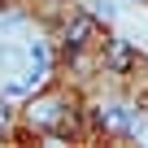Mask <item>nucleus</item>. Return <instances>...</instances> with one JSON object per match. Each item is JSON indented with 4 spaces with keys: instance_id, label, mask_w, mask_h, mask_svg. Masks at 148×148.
I'll return each mask as SVG.
<instances>
[{
    "instance_id": "f257e3e1",
    "label": "nucleus",
    "mask_w": 148,
    "mask_h": 148,
    "mask_svg": "<svg viewBox=\"0 0 148 148\" xmlns=\"http://www.w3.org/2000/svg\"><path fill=\"white\" fill-rule=\"evenodd\" d=\"M31 122H39V126H61V122H65V105H61V100H39V105L31 109Z\"/></svg>"
},
{
    "instance_id": "f03ea898",
    "label": "nucleus",
    "mask_w": 148,
    "mask_h": 148,
    "mask_svg": "<svg viewBox=\"0 0 148 148\" xmlns=\"http://www.w3.org/2000/svg\"><path fill=\"white\" fill-rule=\"evenodd\" d=\"M105 65H109V70H126V65H131V44H126V39H118V44L109 48Z\"/></svg>"
},
{
    "instance_id": "7ed1b4c3",
    "label": "nucleus",
    "mask_w": 148,
    "mask_h": 148,
    "mask_svg": "<svg viewBox=\"0 0 148 148\" xmlns=\"http://www.w3.org/2000/svg\"><path fill=\"white\" fill-rule=\"evenodd\" d=\"M87 35H92V18H79V22L65 31V44H70V48H83V44H87Z\"/></svg>"
},
{
    "instance_id": "20e7f679",
    "label": "nucleus",
    "mask_w": 148,
    "mask_h": 148,
    "mask_svg": "<svg viewBox=\"0 0 148 148\" xmlns=\"http://www.w3.org/2000/svg\"><path fill=\"white\" fill-rule=\"evenodd\" d=\"M100 122H105V126H113V131H126V126H131V113H126L122 105H113V109H105V113H100Z\"/></svg>"
},
{
    "instance_id": "39448f33",
    "label": "nucleus",
    "mask_w": 148,
    "mask_h": 148,
    "mask_svg": "<svg viewBox=\"0 0 148 148\" xmlns=\"http://www.w3.org/2000/svg\"><path fill=\"white\" fill-rule=\"evenodd\" d=\"M18 65H22V52H18L13 44H5V48H0V70H9V74H18Z\"/></svg>"
},
{
    "instance_id": "423d86ee",
    "label": "nucleus",
    "mask_w": 148,
    "mask_h": 148,
    "mask_svg": "<svg viewBox=\"0 0 148 148\" xmlns=\"http://www.w3.org/2000/svg\"><path fill=\"white\" fill-rule=\"evenodd\" d=\"M5 126H9V109L0 105V131H5Z\"/></svg>"
}]
</instances>
